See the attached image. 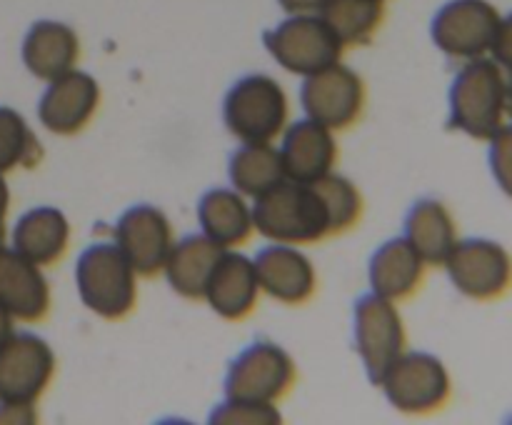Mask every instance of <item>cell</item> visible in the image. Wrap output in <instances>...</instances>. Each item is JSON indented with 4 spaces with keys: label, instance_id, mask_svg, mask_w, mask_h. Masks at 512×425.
<instances>
[{
    "label": "cell",
    "instance_id": "6da1fadb",
    "mask_svg": "<svg viewBox=\"0 0 512 425\" xmlns=\"http://www.w3.org/2000/svg\"><path fill=\"white\" fill-rule=\"evenodd\" d=\"M450 128L490 140L508 118V73L493 58L465 60L448 95Z\"/></svg>",
    "mask_w": 512,
    "mask_h": 425
},
{
    "label": "cell",
    "instance_id": "7a4b0ae2",
    "mask_svg": "<svg viewBox=\"0 0 512 425\" xmlns=\"http://www.w3.org/2000/svg\"><path fill=\"white\" fill-rule=\"evenodd\" d=\"M253 228L273 243H318L330 233V218L313 183L288 180L255 198Z\"/></svg>",
    "mask_w": 512,
    "mask_h": 425
},
{
    "label": "cell",
    "instance_id": "3957f363",
    "mask_svg": "<svg viewBox=\"0 0 512 425\" xmlns=\"http://www.w3.org/2000/svg\"><path fill=\"white\" fill-rule=\"evenodd\" d=\"M75 288L90 313L120 320L138 303V273L115 243H95L75 263Z\"/></svg>",
    "mask_w": 512,
    "mask_h": 425
},
{
    "label": "cell",
    "instance_id": "277c9868",
    "mask_svg": "<svg viewBox=\"0 0 512 425\" xmlns=\"http://www.w3.org/2000/svg\"><path fill=\"white\" fill-rule=\"evenodd\" d=\"M223 120L240 143H273L288 123V95L270 75L250 73L225 93Z\"/></svg>",
    "mask_w": 512,
    "mask_h": 425
},
{
    "label": "cell",
    "instance_id": "5b68a950",
    "mask_svg": "<svg viewBox=\"0 0 512 425\" xmlns=\"http://www.w3.org/2000/svg\"><path fill=\"white\" fill-rule=\"evenodd\" d=\"M263 45L275 63L295 75H313L340 63L343 43L320 15H290L265 30Z\"/></svg>",
    "mask_w": 512,
    "mask_h": 425
},
{
    "label": "cell",
    "instance_id": "8992f818",
    "mask_svg": "<svg viewBox=\"0 0 512 425\" xmlns=\"http://www.w3.org/2000/svg\"><path fill=\"white\" fill-rule=\"evenodd\" d=\"M380 388L385 390L388 403L405 415L438 413L453 393L443 360L423 350L400 355L380 380Z\"/></svg>",
    "mask_w": 512,
    "mask_h": 425
},
{
    "label": "cell",
    "instance_id": "52a82bcc",
    "mask_svg": "<svg viewBox=\"0 0 512 425\" xmlns=\"http://www.w3.org/2000/svg\"><path fill=\"white\" fill-rule=\"evenodd\" d=\"M443 268L448 270L450 283L458 293L480 303L503 298L512 288V255L495 240H458Z\"/></svg>",
    "mask_w": 512,
    "mask_h": 425
},
{
    "label": "cell",
    "instance_id": "ba28073f",
    "mask_svg": "<svg viewBox=\"0 0 512 425\" xmlns=\"http://www.w3.org/2000/svg\"><path fill=\"white\" fill-rule=\"evenodd\" d=\"M295 383V363L280 345L258 340L238 353L225 375V398L275 403Z\"/></svg>",
    "mask_w": 512,
    "mask_h": 425
},
{
    "label": "cell",
    "instance_id": "9c48e42d",
    "mask_svg": "<svg viewBox=\"0 0 512 425\" xmlns=\"http://www.w3.org/2000/svg\"><path fill=\"white\" fill-rule=\"evenodd\" d=\"M500 18L503 15L490 0H448L435 13L430 35L448 58H483L493 48Z\"/></svg>",
    "mask_w": 512,
    "mask_h": 425
},
{
    "label": "cell",
    "instance_id": "30bf717a",
    "mask_svg": "<svg viewBox=\"0 0 512 425\" xmlns=\"http://www.w3.org/2000/svg\"><path fill=\"white\" fill-rule=\"evenodd\" d=\"M355 350L373 385H380L390 365L405 353V325L393 300L368 293L358 298L353 310Z\"/></svg>",
    "mask_w": 512,
    "mask_h": 425
},
{
    "label": "cell",
    "instance_id": "8fae6325",
    "mask_svg": "<svg viewBox=\"0 0 512 425\" xmlns=\"http://www.w3.org/2000/svg\"><path fill=\"white\" fill-rule=\"evenodd\" d=\"M300 103L308 118L335 130L350 128L360 118L365 105V85L355 70L335 63L320 73L305 75Z\"/></svg>",
    "mask_w": 512,
    "mask_h": 425
},
{
    "label": "cell",
    "instance_id": "7c38bea8",
    "mask_svg": "<svg viewBox=\"0 0 512 425\" xmlns=\"http://www.w3.org/2000/svg\"><path fill=\"white\" fill-rule=\"evenodd\" d=\"M55 375V353L33 333H13L0 343V400L35 403Z\"/></svg>",
    "mask_w": 512,
    "mask_h": 425
},
{
    "label": "cell",
    "instance_id": "4fadbf2b",
    "mask_svg": "<svg viewBox=\"0 0 512 425\" xmlns=\"http://www.w3.org/2000/svg\"><path fill=\"white\" fill-rule=\"evenodd\" d=\"M113 243L128 258L133 270L143 278L163 273L165 260L173 248V225L168 215L155 205H133L118 218Z\"/></svg>",
    "mask_w": 512,
    "mask_h": 425
},
{
    "label": "cell",
    "instance_id": "5bb4252c",
    "mask_svg": "<svg viewBox=\"0 0 512 425\" xmlns=\"http://www.w3.org/2000/svg\"><path fill=\"white\" fill-rule=\"evenodd\" d=\"M100 105V85L93 75L73 68L48 80L40 95L38 118L55 135H75L93 120Z\"/></svg>",
    "mask_w": 512,
    "mask_h": 425
},
{
    "label": "cell",
    "instance_id": "9a60e30c",
    "mask_svg": "<svg viewBox=\"0 0 512 425\" xmlns=\"http://www.w3.org/2000/svg\"><path fill=\"white\" fill-rule=\"evenodd\" d=\"M260 290L285 305H300L310 300L318 288V273L313 260L295 245L273 243L253 258Z\"/></svg>",
    "mask_w": 512,
    "mask_h": 425
},
{
    "label": "cell",
    "instance_id": "2e32d148",
    "mask_svg": "<svg viewBox=\"0 0 512 425\" xmlns=\"http://www.w3.org/2000/svg\"><path fill=\"white\" fill-rule=\"evenodd\" d=\"M285 178L298 183H313L323 175L333 173L338 163V143L333 130L320 125L318 120L305 118L283 130L280 145Z\"/></svg>",
    "mask_w": 512,
    "mask_h": 425
},
{
    "label": "cell",
    "instance_id": "e0dca14e",
    "mask_svg": "<svg viewBox=\"0 0 512 425\" xmlns=\"http://www.w3.org/2000/svg\"><path fill=\"white\" fill-rule=\"evenodd\" d=\"M0 308L25 323L43 320L50 310V285L40 265L5 245H0Z\"/></svg>",
    "mask_w": 512,
    "mask_h": 425
},
{
    "label": "cell",
    "instance_id": "ac0fdd59",
    "mask_svg": "<svg viewBox=\"0 0 512 425\" xmlns=\"http://www.w3.org/2000/svg\"><path fill=\"white\" fill-rule=\"evenodd\" d=\"M260 293L263 290H260L253 258L225 250L205 288V300L210 308L225 320H243L255 310Z\"/></svg>",
    "mask_w": 512,
    "mask_h": 425
},
{
    "label": "cell",
    "instance_id": "d6986e66",
    "mask_svg": "<svg viewBox=\"0 0 512 425\" xmlns=\"http://www.w3.org/2000/svg\"><path fill=\"white\" fill-rule=\"evenodd\" d=\"M223 253L225 248H220L205 233H193L175 240L163 268L168 285L180 298L203 300L210 275H213Z\"/></svg>",
    "mask_w": 512,
    "mask_h": 425
},
{
    "label": "cell",
    "instance_id": "ffe728a7",
    "mask_svg": "<svg viewBox=\"0 0 512 425\" xmlns=\"http://www.w3.org/2000/svg\"><path fill=\"white\" fill-rule=\"evenodd\" d=\"M80 58V40L70 25L60 20H38L23 40V63L35 78L53 80L75 68Z\"/></svg>",
    "mask_w": 512,
    "mask_h": 425
},
{
    "label": "cell",
    "instance_id": "44dd1931",
    "mask_svg": "<svg viewBox=\"0 0 512 425\" xmlns=\"http://www.w3.org/2000/svg\"><path fill=\"white\" fill-rule=\"evenodd\" d=\"M425 260L405 238H393L380 245L368 265L370 290L385 300L410 298L425 278Z\"/></svg>",
    "mask_w": 512,
    "mask_h": 425
},
{
    "label": "cell",
    "instance_id": "7402d4cb",
    "mask_svg": "<svg viewBox=\"0 0 512 425\" xmlns=\"http://www.w3.org/2000/svg\"><path fill=\"white\" fill-rule=\"evenodd\" d=\"M70 243V223L63 210L40 205L18 218L13 228V250L35 265H53L65 255Z\"/></svg>",
    "mask_w": 512,
    "mask_h": 425
},
{
    "label": "cell",
    "instance_id": "603a6c76",
    "mask_svg": "<svg viewBox=\"0 0 512 425\" xmlns=\"http://www.w3.org/2000/svg\"><path fill=\"white\" fill-rule=\"evenodd\" d=\"M198 223L200 233L225 250L243 245L255 230L253 210L235 188L208 190L198 203Z\"/></svg>",
    "mask_w": 512,
    "mask_h": 425
},
{
    "label": "cell",
    "instance_id": "cb8c5ba5",
    "mask_svg": "<svg viewBox=\"0 0 512 425\" xmlns=\"http://www.w3.org/2000/svg\"><path fill=\"white\" fill-rule=\"evenodd\" d=\"M403 238L418 250L425 265H445L458 243V225L440 200L423 198L405 215Z\"/></svg>",
    "mask_w": 512,
    "mask_h": 425
},
{
    "label": "cell",
    "instance_id": "d4e9b609",
    "mask_svg": "<svg viewBox=\"0 0 512 425\" xmlns=\"http://www.w3.org/2000/svg\"><path fill=\"white\" fill-rule=\"evenodd\" d=\"M233 188L245 198H260L285 180L283 158L273 143H243L228 160Z\"/></svg>",
    "mask_w": 512,
    "mask_h": 425
},
{
    "label": "cell",
    "instance_id": "484cf974",
    "mask_svg": "<svg viewBox=\"0 0 512 425\" xmlns=\"http://www.w3.org/2000/svg\"><path fill=\"white\" fill-rule=\"evenodd\" d=\"M318 15L338 35L343 48H350L375 38L385 20V3L383 0H330Z\"/></svg>",
    "mask_w": 512,
    "mask_h": 425
},
{
    "label": "cell",
    "instance_id": "4316f807",
    "mask_svg": "<svg viewBox=\"0 0 512 425\" xmlns=\"http://www.w3.org/2000/svg\"><path fill=\"white\" fill-rule=\"evenodd\" d=\"M40 155H43V148L23 115L0 105V175L15 168H33L38 165Z\"/></svg>",
    "mask_w": 512,
    "mask_h": 425
},
{
    "label": "cell",
    "instance_id": "83f0119b",
    "mask_svg": "<svg viewBox=\"0 0 512 425\" xmlns=\"http://www.w3.org/2000/svg\"><path fill=\"white\" fill-rule=\"evenodd\" d=\"M313 188L323 198L325 210L330 218V233H345L353 228L363 213V195L355 188L353 180L343 178L338 173H328L323 178L313 180Z\"/></svg>",
    "mask_w": 512,
    "mask_h": 425
},
{
    "label": "cell",
    "instance_id": "f1b7e54d",
    "mask_svg": "<svg viewBox=\"0 0 512 425\" xmlns=\"http://www.w3.org/2000/svg\"><path fill=\"white\" fill-rule=\"evenodd\" d=\"M210 423L218 425H270L280 423L275 403H253V400H230L215 405Z\"/></svg>",
    "mask_w": 512,
    "mask_h": 425
},
{
    "label": "cell",
    "instance_id": "f546056e",
    "mask_svg": "<svg viewBox=\"0 0 512 425\" xmlns=\"http://www.w3.org/2000/svg\"><path fill=\"white\" fill-rule=\"evenodd\" d=\"M488 143H490V153H488L490 173H493L498 188L512 200V123L510 125L505 123L503 128L488 140Z\"/></svg>",
    "mask_w": 512,
    "mask_h": 425
},
{
    "label": "cell",
    "instance_id": "4dcf8cb0",
    "mask_svg": "<svg viewBox=\"0 0 512 425\" xmlns=\"http://www.w3.org/2000/svg\"><path fill=\"white\" fill-rule=\"evenodd\" d=\"M490 55H493V60L505 70V73L512 75V13L505 15V18H500L498 33H495Z\"/></svg>",
    "mask_w": 512,
    "mask_h": 425
},
{
    "label": "cell",
    "instance_id": "1f68e13d",
    "mask_svg": "<svg viewBox=\"0 0 512 425\" xmlns=\"http://www.w3.org/2000/svg\"><path fill=\"white\" fill-rule=\"evenodd\" d=\"M35 403H20V400H0V425H25L35 423Z\"/></svg>",
    "mask_w": 512,
    "mask_h": 425
},
{
    "label": "cell",
    "instance_id": "d6a6232c",
    "mask_svg": "<svg viewBox=\"0 0 512 425\" xmlns=\"http://www.w3.org/2000/svg\"><path fill=\"white\" fill-rule=\"evenodd\" d=\"M330 0H278L280 8L290 15H318Z\"/></svg>",
    "mask_w": 512,
    "mask_h": 425
},
{
    "label": "cell",
    "instance_id": "836d02e7",
    "mask_svg": "<svg viewBox=\"0 0 512 425\" xmlns=\"http://www.w3.org/2000/svg\"><path fill=\"white\" fill-rule=\"evenodd\" d=\"M15 328H13V315L5 313L3 308H0V343H3L8 335H13Z\"/></svg>",
    "mask_w": 512,
    "mask_h": 425
},
{
    "label": "cell",
    "instance_id": "e575fe53",
    "mask_svg": "<svg viewBox=\"0 0 512 425\" xmlns=\"http://www.w3.org/2000/svg\"><path fill=\"white\" fill-rule=\"evenodd\" d=\"M8 205H10L8 183H5V178H3V175H0V225H3L5 213H8Z\"/></svg>",
    "mask_w": 512,
    "mask_h": 425
},
{
    "label": "cell",
    "instance_id": "d590c367",
    "mask_svg": "<svg viewBox=\"0 0 512 425\" xmlns=\"http://www.w3.org/2000/svg\"><path fill=\"white\" fill-rule=\"evenodd\" d=\"M508 115L512 118V75L508 78Z\"/></svg>",
    "mask_w": 512,
    "mask_h": 425
},
{
    "label": "cell",
    "instance_id": "8d00e7d4",
    "mask_svg": "<svg viewBox=\"0 0 512 425\" xmlns=\"http://www.w3.org/2000/svg\"><path fill=\"white\" fill-rule=\"evenodd\" d=\"M3 238H5V230H3V225H0V245H3Z\"/></svg>",
    "mask_w": 512,
    "mask_h": 425
},
{
    "label": "cell",
    "instance_id": "74e56055",
    "mask_svg": "<svg viewBox=\"0 0 512 425\" xmlns=\"http://www.w3.org/2000/svg\"><path fill=\"white\" fill-rule=\"evenodd\" d=\"M383 3H385V0H383Z\"/></svg>",
    "mask_w": 512,
    "mask_h": 425
}]
</instances>
